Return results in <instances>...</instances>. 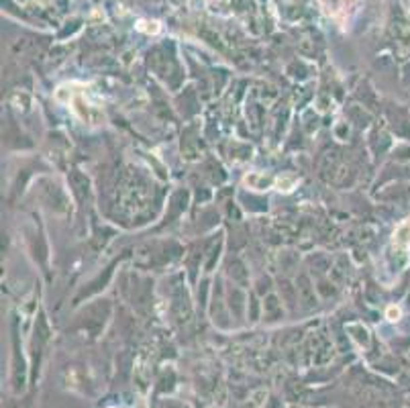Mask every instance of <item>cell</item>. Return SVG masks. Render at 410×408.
Instances as JSON below:
<instances>
[{
  "mask_svg": "<svg viewBox=\"0 0 410 408\" xmlns=\"http://www.w3.org/2000/svg\"><path fill=\"white\" fill-rule=\"evenodd\" d=\"M74 88H76V84H65V86H61L57 92L67 94V98H59V102L70 106L84 123L98 125L102 118H104V114H102V110L98 108V104H94V102L88 98L86 86L80 84V90H74Z\"/></svg>",
  "mask_w": 410,
  "mask_h": 408,
  "instance_id": "cell-1",
  "label": "cell"
},
{
  "mask_svg": "<svg viewBox=\"0 0 410 408\" xmlns=\"http://www.w3.org/2000/svg\"><path fill=\"white\" fill-rule=\"evenodd\" d=\"M137 29L139 31H145V33H159V23L157 21H139V25H137Z\"/></svg>",
  "mask_w": 410,
  "mask_h": 408,
  "instance_id": "cell-4",
  "label": "cell"
},
{
  "mask_svg": "<svg viewBox=\"0 0 410 408\" xmlns=\"http://www.w3.org/2000/svg\"><path fill=\"white\" fill-rule=\"evenodd\" d=\"M318 2L322 6L324 14L339 21V23H345L351 8H353V0H318Z\"/></svg>",
  "mask_w": 410,
  "mask_h": 408,
  "instance_id": "cell-2",
  "label": "cell"
},
{
  "mask_svg": "<svg viewBox=\"0 0 410 408\" xmlns=\"http://www.w3.org/2000/svg\"><path fill=\"white\" fill-rule=\"evenodd\" d=\"M296 184H298V178L294 174H284V176H280L276 180V188L280 192H292Z\"/></svg>",
  "mask_w": 410,
  "mask_h": 408,
  "instance_id": "cell-3",
  "label": "cell"
},
{
  "mask_svg": "<svg viewBox=\"0 0 410 408\" xmlns=\"http://www.w3.org/2000/svg\"><path fill=\"white\" fill-rule=\"evenodd\" d=\"M386 314H388L390 320H398L400 318V308H398V306H390Z\"/></svg>",
  "mask_w": 410,
  "mask_h": 408,
  "instance_id": "cell-5",
  "label": "cell"
}]
</instances>
